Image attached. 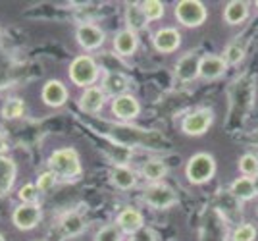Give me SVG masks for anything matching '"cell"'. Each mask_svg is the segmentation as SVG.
I'll return each instance as SVG.
<instances>
[{
	"mask_svg": "<svg viewBox=\"0 0 258 241\" xmlns=\"http://www.w3.org/2000/svg\"><path fill=\"white\" fill-rule=\"evenodd\" d=\"M18 175V166L12 158L0 156V197H6L12 191Z\"/></svg>",
	"mask_w": 258,
	"mask_h": 241,
	"instance_id": "2e32d148",
	"label": "cell"
},
{
	"mask_svg": "<svg viewBox=\"0 0 258 241\" xmlns=\"http://www.w3.org/2000/svg\"><path fill=\"white\" fill-rule=\"evenodd\" d=\"M227 64L224 56L218 54H206L201 58V66H199V77L203 79H218L226 74Z\"/></svg>",
	"mask_w": 258,
	"mask_h": 241,
	"instance_id": "7c38bea8",
	"label": "cell"
},
{
	"mask_svg": "<svg viewBox=\"0 0 258 241\" xmlns=\"http://www.w3.org/2000/svg\"><path fill=\"white\" fill-rule=\"evenodd\" d=\"M201 58L203 56L199 52H189V54H183L177 64H175V76L179 81H195L199 77V66H201Z\"/></svg>",
	"mask_w": 258,
	"mask_h": 241,
	"instance_id": "30bf717a",
	"label": "cell"
},
{
	"mask_svg": "<svg viewBox=\"0 0 258 241\" xmlns=\"http://www.w3.org/2000/svg\"><path fill=\"white\" fill-rule=\"evenodd\" d=\"M41 218H43V212H41L39 205H27V203L16 207L14 214H12L14 226L18 230H33L39 226Z\"/></svg>",
	"mask_w": 258,
	"mask_h": 241,
	"instance_id": "8992f818",
	"label": "cell"
},
{
	"mask_svg": "<svg viewBox=\"0 0 258 241\" xmlns=\"http://www.w3.org/2000/svg\"><path fill=\"white\" fill-rule=\"evenodd\" d=\"M76 37L79 46H83L85 50H95L104 43V31L95 23H81L77 27Z\"/></svg>",
	"mask_w": 258,
	"mask_h": 241,
	"instance_id": "9c48e42d",
	"label": "cell"
},
{
	"mask_svg": "<svg viewBox=\"0 0 258 241\" xmlns=\"http://www.w3.org/2000/svg\"><path fill=\"white\" fill-rule=\"evenodd\" d=\"M129 89V79L123 74L119 72H110L104 76V81H102V91L106 95H112L114 99L119 97V95H125V91Z\"/></svg>",
	"mask_w": 258,
	"mask_h": 241,
	"instance_id": "e0dca14e",
	"label": "cell"
},
{
	"mask_svg": "<svg viewBox=\"0 0 258 241\" xmlns=\"http://www.w3.org/2000/svg\"><path fill=\"white\" fill-rule=\"evenodd\" d=\"M175 18L185 27H201L208 18V12L201 0H181L175 4Z\"/></svg>",
	"mask_w": 258,
	"mask_h": 241,
	"instance_id": "277c9868",
	"label": "cell"
},
{
	"mask_svg": "<svg viewBox=\"0 0 258 241\" xmlns=\"http://www.w3.org/2000/svg\"><path fill=\"white\" fill-rule=\"evenodd\" d=\"M112 112H114V116H118L119 120H133V118L139 116L141 104L133 95L125 93V95H119L112 100Z\"/></svg>",
	"mask_w": 258,
	"mask_h": 241,
	"instance_id": "8fae6325",
	"label": "cell"
},
{
	"mask_svg": "<svg viewBox=\"0 0 258 241\" xmlns=\"http://www.w3.org/2000/svg\"><path fill=\"white\" fill-rule=\"evenodd\" d=\"M135 182H137V175L129 166L118 164L112 170V184L119 189H131L135 187Z\"/></svg>",
	"mask_w": 258,
	"mask_h": 241,
	"instance_id": "7402d4cb",
	"label": "cell"
},
{
	"mask_svg": "<svg viewBox=\"0 0 258 241\" xmlns=\"http://www.w3.org/2000/svg\"><path fill=\"white\" fill-rule=\"evenodd\" d=\"M8 151V145H6V139L2 137V133H0V156Z\"/></svg>",
	"mask_w": 258,
	"mask_h": 241,
	"instance_id": "836d02e7",
	"label": "cell"
},
{
	"mask_svg": "<svg viewBox=\"0 0 258 241\" xmlns=\"http://www.w3.org/2000/svg\"><path fill=\"white\" fill-rule=\"evenodd\" d=\"M258 235L256 228L252 224H241L231 233V241H254Z\"/></svg>",
	"mask_w": 258,
	"mask_h": 241,
	"instance_id": "f1b7e54d",
	"label": "cell"
},
{
	"mask_svg": "<svg viewBox=\"0 0 258 241\" xmlns=\"http://www.w3.org/2000/svg\"><path fill=\"white\" fill-rule=\"evenodd\" d=\"M104 102H106V93L102 91V87H89L83 91V95H81V99H79V106L83 112L87 114H98L102 106H104Z\"/></svg>",
	"mask_w": 258,
	"mask_h": 241,
	"instance_id": "9a60e30c",
	"label": "cell"
},
{
	"mask_svg": "<svg viewBox=\"0 0 258 241\" xmlns=\"http://www.w3.org/2000/svg\"><path fill=\"white\" fill-rule=\"evenodd\" d=\"M231 195L237 197L239 201H252L256 197V189H254V184H252V177H237L235 182L231 184Z\"/></svg>",
	"mask_w": 258,
	"mask_h": 241,
	"instance_id": "44dd1931",
	"label": "cell"
},
{
	"mask_svg": "<svg viewBox=\"0 0 258 241\" xmlns=\"http://www.w3.org/2000/svg\"><path fill=\"white\" fill-rule=\"evenodd\" d=\"M145 201L152 208L164 210L175 203V193H173L172 187L164 186V184H152L145 189Z\"/></svg>",
	"mask_w": 258,
	"mask_h": 241,
	"instance_id": "52a82bcc",
	"label": "cell"
},
{
	"mask_svg": "<svg viewBox=\"0 0 258 241\" xmlns=\"http://www.w3.org/2000/svg\"><path fill=\"white\" fill-rule=\"evenodd\" d=\"M152 44L158 52H164V54H170V52H175L181 44V35L175 27H162L158 29L154 37H152Z\"/></svg>",
	"mask_w": 258,
	"mask_h": 241,
	"instance_id": "ba28073f",
	"label": "cell"
},
{
	"mask_svg": "<svg viewBox=\"0 0 258 241\" xmlns=\"http://www.w3.org/2000/svg\"><path fill=\"white\" fill-rule=\"evenodd\" d=\"M254 4H256V8H258V0H256V2H254Z\"/></svg>",
	"mask_w": 258,
	"mask_h": 241,
	"instance_id": "8d00e7d4",
	"label": "cell"
},
{
	"mask_svg": "<svg viewBox=\"0 0 258 241\" xmlns=\"http://www.w3.org/2000/svg\"><path fill=\"white\" fill-rule=\"evenodd\" d=\"M98 64L95 62V58H91V56H77L72 60V64H70V70H68V74H70V79L76 83L77 87H93V83L98 79Z\"/></svg>",
	"mask_w": 258,
	"mask_h": 241,
	"instance_id": "3957f363",
	"label": "cell"
},
{
	"mask_svg": "<svg viewBox=\"0 0 258 241\" xmlns=\"http://www.w3.org/2000/svg\"><path fill=\"white\" fill-rule=\"evenodd\" d=\"M116 226H118L121 233H127V235H133L137 233L141 228H145V218L137 208H123L116 218Z\"/></svg>",
	"mask_w": 258,
	"mask_h": 241,
	"instance_id": "4fadbf2b",
	"label": "cell"
},
{
	"mask_svg": "<svg viewBox=\"0 0 258 241\" xmlns=\"http://www.w3.org/2000/svg\"><path fill=\"white\" fill-rule=\"evenodd\" d=\"M48 166L60 179H77L81 174V162L76 149H58L50 154Z\"/></svg>",
	"mask_w": 258,
	"mask_h": 241,
	"instance_id": "6da1fadb",
	"label": "cell"
},
{
	"mask_svg": "<svg viewBox=\"0 0 258 241\" xmlns=\"http://www.w3.org/2000/svg\"><path fill=\"white\" fill-rule=\"evenodd\" d=\"M245 58V44L241 41H233L231 44H227L224 50V60L227 66H235Z\"/></svg>",
	"mask_w": 258,
	"mask_h": 241,
	"instance_id": "d4e9b609",
	"label": "cell"
},
{
	"mask_svg": "<svg viewBox=\"0 0 258 241\" xmlns=\"http://www.w3.org/2000/svg\"><path fill=\"white\" fill-rule=\"evenodd\" d=\"M248 18V2L245 0H233L227 2L224 8V20L227 25H241Z\"/></svg>",
	"mask_w": 258,
	"mask_h": 241,
	"instance_id": "ac0fdd59",
	"label": "cell"
},
{
	"mask_svg": "<svg viewBox=\"0 0 258 241\" xmlns=\"http://www.w3.org/2000/svg\"><path fill=\"white\" fill-rule=\"evenodd\" d=\"M214 122V114L212 110L208 108H201L195 110L191 114H187L181 122V132L185 135H191V137H199V135H205L210 126Z\"/></svg>",
	"mask_w": 258,
	"mask_h": 241,
	"instance_id": "5b68a950",
	"label": "cell"
},
{
	"mask_svg": "<svg viewBox=\"0 0 258 241\" xmlns=\"http://www.w3.org/2000/svg\"><path fill=\"white\" fill-rule=\"evenodd\" d=\"M125 23H127V29L137 33V31H143L149 23V18L145 16V10L141 4H135V2H129L127 8H125Z\"/></svg>",
	"mask_w": 258,
	"mask_h": 241,
	"instance_id": "d6986e66",
	"label": "cell"
},
{
	"mask_svg": "<svg viewBox=\"0 0 258 241\" xmlns=\"http://www.w3.org/2000/svg\"><path fill=\"white\" fill-rule=\"evenodd\" d=\"M139 46V41H137V33L129 31V29H123L116 33L114 37V50L121 56H131Z\"/></svg>",
	"mask_w": 258,
	"mask_h": 241,
	"instance_id": "ffe728a7",
	"label": "cell"
},
{
	"mask_svg": "<svg viewBox=\"0 0 258 241\" xmlns=\"http://www.w3.org/2000/svg\"><path fill=\"white\" fill-rule=\"evenodd\" d=\"M0 241H6V239H4V235H2V233H0Z\"/></svg>",
	"mask_w": 258,
	"mask_h": 241,
	"instance_id": "d590c367",
	"label": "cell"
},
{
	"mask_svg": "<svg viewBox=\"0 0 258 241\" xmlns=\"http://www.w3.org/2000/svg\"><path fill=\"white\" fill-rule=\"evenodd\" d=\"M239 170L245 177H254L258 174V158L250 153L243 154L239 158Z\"/></svg>",
	"mask_w": 258,
	"mask_h": 241,
	"instance_id": "4316f807",
	"label": "cell"
},
{
	"mask_svg": "<svg viewBox=\"0 0 258 241\" xmlns=\"http://www.w3.org/2000/svg\"><path fill=\"white\" fill-rule=\"evenodd\" d=\"M43 100L44 104H48L52 108H60V106H64L66 100H68V89H66L62 81L50 79V81L44 83L43 87Z\"/></svg>",
	"mask_w": 258,
	"mask_h": 241,
	"instance_id": "5bb4252c",
	"label": "cell"
},
{
	"mask_svg": "<svg viewBox=\"0 0 258 241\" xmlns=\"http://www.w3.org/2000/svg\"><path fill=\"white\" fill-rule=\"evenodd\" d=\"M216 174V160L212 154L197 153L189 158L185 166V177L193 186H205L208 184Z\"/></svg>",
	"mask_w": 258,
	"mask_h": 241,
	"instance_id": "7a4b0ae2",
	"label": "cell"
},
{
	"mask_svg": "<svg viewBox=\"0 0 258 241\" xmlns=\"http://www.w3.org/2000/svg\"><path fill=\"white\" fill-rule=\"evenodd\" d=\"M141 172H143V175L149 179V182H160L162 177L166 175V172H168V168H166V164L162 162V160H147L145 164H143V168H141Z\"/></svg>",
	"mask_w": 258,
	"mask_h": 241,
	"instance_id": "cb8c5ba5",
	"label": "cell"
},
{
	"mask_svg": "<svg viewBox=\"0 0 258 241\" xmlns=\"http://www.w3.org/2000/svg\"><path fill=\"white\" fill-rule=\"evenodd\" d=\"M131 241H156V235L149 228H141L137 233L131 235Z\"/></svg>",
	"mask_w": 258,
	"mask_h": 241,
	"instance_id": "d6a6232c",
	"label": "cell"
},
{
	"mask_svg": "<svg viewBox=\"0 0 258 241\" xmlns=\"http://www.w3.org/2000/svg\"><path fill=\"white\" fill-rule=\"evenodd\" d=\"M141 6H143V10H145V16L149 18V22H156V20H160L162 16H164V4H162L160 0H145V2H141Z\"/></svg>",
	"mask_w": 258,
	"mask_h": 241,
	"instance_id": "83f0119b",
	"label": "cell"
},
{
	"mask_svg": "<svg viewBox=\"0 0 258 241\" xmlns=\"http://www.w3.org/2000/svg\"><path fill=\"white\" fill-rule=\"evenodd\" d=\"M39 187L37 184H25V186L20 189V199L27 205H37L39 203Z\"/></svg>",
	"mask_w": 258,
	"mask_h": 241,
	"instance_id": "f546056e",
	"label": "cell"
},
{
	"mask_svg": "<svg viewBox=\"0 0 258 241\" xmlns=\"http://www.w3.org/2000/svg\"><path fill=\"white\" fill-rule=\"evenodd\" d=\"M252 184H254V189H256V195H258V174L252 177Z\"/></svg>",
	"mask_w": 258,
	"mask_h": 241,
	"instance_id": "e575fe53",
	"label": "cell"
},
{
	"mask_svg": "<svg viewBox=\"0 0 258 241\" xmlns=\"http://www.w3.org/2000/svg\"><path fill=\"white\" fill-rule=\"evenodd\" d=\"M60 228L64 231V235L68 237H74V235H79L83 228H85V222L83 218L76 214V212H70V214H66L64 218H62V224H60Z\"/></svg>",
	"mask_w": 258,
	"mask_h": 241,
	"instance_id": "603a6c76",
	"label": "cell"
},
{
	"mask_svg": "<svg viewBox=\"0 0 258 241\" xmlns=\"http://www.w3.org/2000/svg\"><path fill=\"white\" fill-rule=\"evenodd\" d=\"M23 110H25V104L22 99H8L2 106V116L6 120H14V118L23 116Z\"/></svg>",
	"mask_w": 258,
	"mask_h": 241,
	"instance_id": "484cf974",
	"label": "cell"
},
{
	"mask_svg": "<svg viewBox=\"0 0 258 241\" xmlns=\"http://www.w3.org/2000/svg\"><path fill=\"white\" fill-rule=\"evenodd\" d=\"M121 230H119L118 226H104V228H100V231L97 233V237L95 241H121Z\"/></svg>",
	"mask_w": 258,
	"mask_h": 241,
	"instance_id": "4dcf8cb0",
	"label": "cell"
},
{
	"mask_svg": "<svg viewBox=\"0 0 258 241\" xmlns=\"http://www.w3.org/2000/svg\"><path fill=\"white\" fill-rule=\"evenodd\" d=\"M56 182H58V175L54 174L52 170H48V172L39 174V177H37V187H39L41 193H44V191H50L56 186Z\"/></svg>",
	"mask_w": 258,
	"mask_h": 241,
	"instance_id": "1f68e13d",
	"label": "cell"
}]
</instances>
